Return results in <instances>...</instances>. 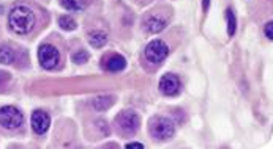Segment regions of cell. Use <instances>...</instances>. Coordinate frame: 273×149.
<instances>
[{
    "label": "cell",
    "mask_w": 273,
    "mask_h": 149,
    "mask_svg": "<svg viewBox=\"0 0 273 149\" xmlns=\"http://www.w3.org/2000/svg\"><path fill=\"white\" fill-rule=\"evenodd\" d=\"M24 123V116L19 108L13 105H5L0 108V126L8 130L19 129Z\"/></svg>",
    "instance_id": "obj_4"
},
{
    "label": "cell",
    "mask_w": 273,
    "mask_h": 149,
    "mask_svg": "<svg viewBox=\"0 0 273 149\" xmlns=\"http://www.w3.org/2000/svg\"><path fill=\"white\" fill-rule=\"evenodd\" d=\"M89 43L95 49L103 48V46L107 43V35H106V32H103V30H95V32H92V33H90V36H89Z\"/></svg>",
    "instance_id": "obj_11"
},
{
    "label": "cell",
    "mask_w": 273,
    "mask_h": 149,
    "mask_svg": "<svg viewBox=\"0 0 273 149\" xmlns=\"http://www.w3.org/2000/svg\"><path fill=\"white\" fill-rule=\"evenodd\" d=\"M104 68L111 72H120L126 68V60L119 53L111 55V57L104 61Z\"/></svg>",
    "instance_id": "obj_9"
},
{
    "label": "cell",
    "mask_w": 273,
    "mask_h": 149,
    "mask_svg": "<svg viewBox=\"0 0 273 149\" xmlns=\"http://www.w3.org/2000/svg\"><path fill=\"white\" fill-rule=\"evenodd\" d=\"M73 63H76V64H84V63H87V60H89V52L87 50H78V52H75L73 53Z\"/></svg>",
    "instance_id": "obj_17"
},
{
    "label": "cell",
    "mask_w": 273,
    "mask_h": 149,
    "mask_svg": "<svg viewBox=\"0 0 273 149\" xmlns=\"http://www.w3.org/2000/svg\"><path fill=\"white\" fill-rule=\"evenodd\" d=\"M51 126V118L46 111L43 110H35L32 113V129L35 134L43 135L48 132V129Z\"/></svg>",
    "instance_id": "obj_8"
},
{
    "label": "cell",
    "mask_w": 273,
    "mask_h": 149,
    "mask_svg": "<svg viewBox=\"0 0 273 149\" xmlns=\"http://www.w3.org/2000/svg\"><path fill=\"white\" fill-rule=\"evenodd\" d=\"M149 130L153 138L160 140V142H165V140L174 137L176 126L172 123V119L166 116H153L149 123Z\"/></svg>",
    "instance_id": "obj_3"
},
{
    "label": "cell",
    "mask_w": 273,
    "mask_h": 149,
    "mask_svg": "<svg viewBox=\"0 0 273 149\" xmlns=\"http://www.w3.org/2000/svg\"><path fill=\"white\" fill-rule=\"evenodd\" d=\"M226 19H227V35L234 36L235 29H237V19H235V14L232 10L226 11Z\"/></svg>",
    "instance_id": "obj_16"
},
{
    "label": "cell",
    "mask_w": 273,
    "mask_h": 149,
    "mask_svg": "<svg viewBox=\"0 0 273 149\" xmlns=\"http://www.w3.org/2000/svg\"><path fill=\"white\" fill-rule=\"evenodd\" d=\"M16 58V53L8 46H0V63L2 64H11Z\"/></svg>",
    "instance_id": "obj_12"
},
{
    "label": "cell",
    "mask_w": 273,
    "mask_h": 149,
    "mask_svg": "<svg viewBox=\"0 0 273 149\" xmlns=\"http://www.w3.org/2000/svg\"><path fill=\"white\" fill-rule=\"evenodd\" d=\"M60 5L68 11H83L86 8L84 0H60Z\"/></svg>",
    "instance_id": "obj_13"
},
{
    "label": "cell",
    "mask_w": 273,
    "mask_h": 149,
    "mask_svg": "<svg viewBox=\"0 0 273 149\" xmlns=\"http://www.w3.org/2000/svg\"><path fill=\"white\" fill-rule=\"evenodd\" d=\"M202 2H204V8L207 10V8H208V3H210V0H202Z\"/></svg>",
    "instance_id": "obj_21"
},
{
    "label": "cell",
    "mask_w": 273,
    "mask_h": 149,
    "mask_svg": "<svg viewBox=\"0 0 273 149\" xmlns=\"http://www.w3.org/2000/svg\"><path fill=\"white\" fill-rule=\"evenodd\" d=\"M8 80H10V74H8V72H0V87H3Z\"/></svg>",
    "instance_id": "obj_19"
},
{
    "label": "cell",
    "mask_w": 273,
    "mask_h": 149,
    "mask_svg": "<svg viewBox=\"0 0 273 149\" xmlns=\"http://www.w3.org/2000/svg\"><path fill=\"white\" fill-rule=\"evenodd\" d=\"M36 22L35 13L24 5H19L11 10L10 17H8V24H10V29L17 33V35H27L33 30Z\"/></svg>",
    "instance_id": "obj_1"
},
{
    "label": "cell",
    "mask_w": 273,
    "mask_h": 149,
    "mask_svg": "<svg viewBox=\"0 0 273 149\" xmlns=\"http://www.w3.org/2000/svg\"><path fill=\"white\" fill-rule=\"evenodd\" d=\"M144 27L149 33H160L161 30H165L166 21L160 19V17H157V16H149L147 19L144 21Z\"/></svg>",
    "instance_id": "obj_10"
},
{
    "label": "cell",
    "mask_w": 273,
    "mask_h": 149,
    "mask_svg": "<svg viewBox=\"0 0 273 149\" xmlns=\"http://www.w3.org/2000/svg\"><path fill=\"white\" fill-rule=\"evenodd\" d=\"M168 53H169L168 44L161 40H153L152 43H149L147 48H145V58H147V61L155 64H160L165 61Z\"/></svg>",
    "instance_id": "obj_5"
},
{
    "label": "cell",
    "mask_w": 273,
    "mask_h": 149,
    "mask_svg": "<svg viewBox=\"0 0 273 149\" xmlns=\"http://www.w3.org/2000/svg\"><path fill=\"white\" fill-rule=\"evenodd\" d=\"M266 36L269 40H273V24L272 22H269L266 25Z\"/></svg>",
    "instance_id": "obj_18"
},
{
    "label": "cell",
    "mask_w": 273,
    "mask_h": 149,
    "mask_svg": "<svg viewBox=\"0 0 273 149\" xmlns=\"http://www.w3.org/2000/svg\"><path fill=\"white\" fill-rule=\"evenodd\" d=\"M59 25H60V29L67 30V32L75 30L76 27H78L76 21L73 19L71 16H60V17H59Z\"/></svg>",
    "instance_id": "obj_15"
},
{
    "label": "cell",
    "mask_w": 273,
    "mask_h": 149,
    "mask_svg": "<svg viewBox=\"0 0 273 149\" xmlns=\"http://www.w3.org/2000/svg\"><path fill=\"white\" fill-rule=\"evenodd\" d=\"M38 60L44 69H54L60 61V53L52 44H43L38 49Z\"/></svg>",
    "instance_id": "obj_6"
},
{
    "label": "cell",
    "mask_w": 273,
    "mask_h": 149,
    "mask_svg": "<svg viewBox=\"0 0 273 149\" xmlns=\"http://www.w3.org/2000/svg\"><path fill=\"white\" fill-rule=\"evenodd\" d=\"M161 95L165 96H176L179 95L180 91V80L177 76H174V74H165V76L161 77L160 80V85H158Z\"/></svg>",
    "instance_id": "obj_7"
},
{
    "label": "cell",
    "mask_w": 273,
    "mask_h": 149,
    "mask_svg": "<svg viewBox=\"0 0 273 149\" xmlns=\"http://www.w3.org/2000/svg\"><path fill=\"white\" fill-rule=\"evenodd\" d=\"M142 143H126V149H142Z\"/></svg>",
    "instance_id": "obj_20"
},
{
    "label": "cell",
    "mask_w": 273,
    "mask_h": 149,
    "mask_svg": "<svg viewBox=\"0 0 273 149\" xmlns=\"http://www.w3.org/2000/svg\"><path fill=\"white\" fill-rule=\"evenodd\" d=\"M114 104V96H99L93 100V107L101 111V110H107L109 107H111Z\"/></svg>",
    "instance_id": "obj_14"
},
{
    "label": "cell",
    "mask_w": 273,
    "mask_h": 149,
    "mask_svg": "<svg viewBox=\"0 0 273 149\" xmlns=\"http://www.w3.org/2000/svg\"><path fill=\"white\" fill-rule=\"evenodd\" d=\"M141 119L138 113H134L131 110H123L120 111L115 118V127L119 130V134L123 137H131L139 130Z\"/></svg>",
    "instance_id": "obj_2"
}]
</instances>
